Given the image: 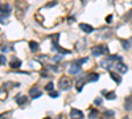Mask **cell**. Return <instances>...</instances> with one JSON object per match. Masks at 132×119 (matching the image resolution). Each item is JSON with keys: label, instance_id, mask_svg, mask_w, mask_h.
<instances>
[{"label": "cell", "instance_id": "4", "mask_svg": "<svg viewBox=\"0 0 132 119\" xmlns=\"http://www.w3.org/2000/svg\"><path fill=\"white\" fill-rule=\"evenodd\" d=\"M70 118H71V119H83V113H82L81 110L71 109V111H70Z\"/></svg>", "mask_w": 132, "mask_h": 119}, {"label": "cell", "instance_id": "16", "mask_svg": "<svg viewBox=\"0 0 132 119\" xmlns=\"http://www.w3.org/2000/svg\"><path fill=\"white\" fill-rule=\"evenodd\" d=\"M98 78H99L98 73H90V75H89V81H91V82H96Z\"/></svg>", "mask_w": 132, "mask_h": 119}, {"label": "cell", "instance_id": "1", "mask_svg": "<svg viewBox=\"0 0 132 119\" xmlns=\"http://www.w3.org/2000/svg\"><path fill=\"white\" fill-rule=\"evenodd\" d=\"M16 15H17V19L19 20H21L24 17V13L28 11V8H29V5L25 3V2H23V0H19V2H16Z\"/></svg>", "mask_w": 132, "mask_h": 119}, {"label": "cell", "instance_id": "12", "mask_svg": "<svg viewBox=\"0 0 132 119\" xmlns=\"http://www.w3.org/2000/svg\"><path fill=\"white\" fill-rule=\"evenodd\" d=\"M81 72V66L78 64H74V65H71V68L69 69V73L70 74H78Z\"/></svg>", "mask_w": 132, "mask_h": 119}, {"label": "cell", "instance_id": "17", "mask_svg": "<svg viewBox=\"0 0 132 119\" xmlns=\"http://www.w3.org/2000/svg\"><path fill=\"white\" fill-rule=\"evenodd\" d=\"M124 107H126V110H127V111L132 110V99H131V98H127V99H126V105H124Z\"/></svg>", "mask_w": 132, "mask_h": 119}, {"label": "cell", "instance_id": "3", "mask_svg": "<svg viewBox=\"0 0 132 119\" xmlns=\"http://www.w3.org/2000/svg\"><path fill=\"white\" fill-rule=\"evenodd\" d=\"M9 12H11V5L2 4V23H4V17H8Z\"/></svg>", "mask_w": 132, "mask_h": 119}, {"label": "cell", "instance_id": "18", "mask_svg": "<svg viewBox=\"0 0 132 119\" xmlns=\"http://www.w3.org/2000/svg\"><path fill=\"white\" fill-rule=\"evenodd\" d=\"M20 66H21V61L20 60H13V62L11 64V68H12V69H17Z\"/></svg>", "mask_w": 132, "mask_h": 119}, {"label": "cell", "instance_id": "19", "mask_svg": "<svg viewBox=\"0 0 132 119\" xmlns=\"http://www.w3.org/2000/svg\"><path fill=\"white\" fill-rule=\"evenodd\" d=\"M108 60L110 61H118V62H122V57H120V56H116V54H112V56H110L108 57Z\"/></svg>", "mask_w": 132, "mask_h": 119}, {"label": "cell", "instance_id": "38", "mask_svg": "<svg viewBox=\"0 0 132 119\" xmlns=\"http://www.w3.org/2000/svg\"><path fill=\"white\" fill-rule=\"evenodd\" d=\"M124 119H128V118H124Z\"/></svg>", "mask_w": 132, "mask_h": 119}, {"label": "cell", "instance_id": "36", "mask_svg": "<svg viewBox=\"0 0 132 119\" xmlns=\"http://www.w3.org/2000/svg\"><path fill=\"white\" fill-rule=\"evenodd\" d=\"M45 119H50V118H45Z\"/></svg>", "mask_w": 132, "mask_h": 119}, {"label": "cell", "instance_id": "32", "mask_svg": "<svg viewBox=\"0 0 132 119\" xmlns=\"http://www.w3.org/2000/svg\"><path fill=\"white\" fill-rule=\"evenodd\" d=\"M53 60L56 61V62H60V61H62V56H57V57H54Z\"/></svg>", "mask_w": 132, "mask_h": 119}, {"label": "cell", "instance_id": "37", "mask_svg": "<svg viewBox=\"0 0 132 119\" xmlns=\"http://www.w3.org/2000/svg\"><path fill=\"white\" fill-rule=\"evenodd\" d=\"M58 119H61V116H60V118H58Z\"/></svg>", "mask_w": 132, "mask_h": 119}, {"label": "cell", "instance_id": "29", "mask_svg": "<svg viewBox=\"0 0 132 119\" xmlns=\"http://www.w3.org/2000/svg\"><path fill=\"white\" fill-rule=\"evenodd\" d=\"M94 103H95L96 106H99V105H102V103H103V99H102V98H95Z\"/></svg>", "mask_w": 132, "mask_h": 119}, {"label": "cell", "instance_id": "15", "mask_svg": "<svg viewBox=\"0 0 132 119\" xmlns=\"http://www.w3.org/2000/svg\"><path fill=\"white\" fill-rule=\"evenodd\" d=\"M29 48H30L32 52H37L40 49V45H38V42H36V41H30L29 42Z\"/></svg>", "mask_w": 132, "mask_h": 119}, {"label": "cell", "instance_id": "5", "mask_svg": "<svg viewBox=\"0 0 132 119\" xmlns=\"http://www.w3.org/2000/svg\"><path fill=\"white\" fill-rule=\"evenodd\" d=\"M29 94H30V97H32L33 99H37V98H40V97L42 95L41 90H38L36 86H35V88H32V89L29 90Z\"/></svg>", "mask_w": 132, "mask_h": 119}, {"label": "cell", "instance_id": "10", "mask_svg": "<svg viewBox=\"0 0 132 119\" xmlns=\"http://www.w3.org/2000/svg\"><path fill=\"white\" fill-rule=\"evenodd\" d=\"M85 83H86V80H85V78H81V80L77 81V83H75V89H77V91H82Z\"/></svg>", "mask_w": 132, "mask_h": 119}, {"label": "cell", "instance_id": "6", "mask_svg": "<svg viewBox=\"0 0 132 119\" xmlns=\"http://www.w3.org/2000/svg\"><path fill=\"white\" fill-rule=\"evenodd\" d=\"M53 49L54 50H58L61 54H70V50L69 49H63L62 46H60L57 42H53Z\"/></svg>", "mask_w": 132, "mask_h": 119}, {"label": "cell", "instance_id": "28", "mask_svg": "<svg viewBox=\"0 0 132 119\" xmlns=\"http://www.w3.org/2000/svg\"><path fill=\"white\" fill-rule=\"evenodd\" d=\"M53 86H54V85H53V82H49V83L46 85V88H45V89H46L48 91H52V90H53Z\"/></svg>", "mask_w": 132, "mask_h": 119}, {"label": "cell", "instance_id": "7", "mask_svg": "<svg viewBox=\"0 0 132 119\" xmlns=\"http://www.w3.org/2000/svg\"><path fill=\"white\" fill-rule=\"evenodd\" d=\"M79 28L85 32V33H91V32L94 30V28H93L91 25L86 24V23H81V24H79Z\"/></svg>", "mask_w": 132, "mask_h": 119}, {"label": "cell", "instance_id": "9", "mask_svg": "<svg viewBox=\"0 0 132 119\" xmlns=\"http://www.w3.org/2000/svg\"><path fill=\"white\" fill-rule=\"evenodd\" d=\"M91 54H93V56H95V57H99L101 54H103V53H102V49H101V46H99V45L93 46V48H91Z\"/></svg>", "mask_w": 132, "mask_h": 119}, {"label": "cell", "instance_id": "33", "mask_svg": "<svg viewBox=\"0 0 132 119\" xmlns=\"http://www.w3.org/2000/svg\"><path fill=\"white\" fill-rule=\"evenodd\" d=\"M106 21H107V23H110V21H112V16H107V17H106Z\"/></svg>", "mask_w": 132, "mask_h": 119}, {"label": "cell", "instance_id": "21", "mask_svg": "<svg viewBox=\"0 0 132 119\" xmlns=\"http://www.w3.org/2000/svg\"><path fill=\"white\" fill-rule=\"evenodd\" d=\"M96 116H98V111L91 109L90 113H89V118H90V119H94V118H96Z\"/></svg>", "mask_w": 132, "mask_h": 119}, {"label": "cell", "instance_id": "34", "mask_svg": "<svg viewBox=\"0 0 132 119\" xmlns=\"http://www.w3.org/2000/svg\"><path fill=\"white\" fill-rule=\"evenodd\" d=\"M7 50H8V48H7L5 45H3V46H2V52L4 53V52H7Z\"/></svg>", "mask_w": 132, "mask_h": 119}, {"label": "cell", "instance_id": "8", "mask_svg": "<svg viewBox=\"0 0 132 119\" xmlns=\"http://www.w3.org/2000/svg\"><path fill=\"white\" fill-rule=\"evenodd\" d=\"M114 116H115V113H114L112 110H106V111L101 115L102 119H114Z\"/></svg>", "mask_w": 132, "mask_h": 119}, {"label": "cell", "instance_id": "30", "mask_svg": "<svg viewBox=\"0 0 132 119\" xmlns=\"http://www.w3.org/2000/svg\"><path fill=\"white\" fill-rule=\"evenodd\" d=\"M87 61H89V58H82V60H78V61H75V64L81 65V64H85V62H87Z\"/></svg>", "mask_w": 132, "mask_h": 119}, {"label": "cell", "instance_id": "22", "mask_svg": "<svg viewBox=\"0 0 132 119\" xmlns=\"http://www.w3.org/2000/svg\"><path fill=\"white\" fill-rule=\"evenodd\" d=\"M35 19H36V20L38 21L40 24H42V23H44V17H42V16H41L40 13H36V15H35Z\"/></svg>", "mask_w": 132, "mask_h": 119}, {"label": "cell", "instance_id": "25", "mask_svg": "<svg viewBox=\"0 0 132 119\" xmlns=\"http://www.w3.org/2000/svg\"><path fill=\"white\" fill-rule=\"evenodd\" d=\"M49 95L52 97V98H57V97H58L60 94H58V91H54V90H52V91H49Z\"/></svg>", "mask_w": 132, "mask_h": 119}, {"label": "cell", "instance_id": "13", "mask_svg": "<svg viewBox=\"0 0 132 119\" xmlns=\"http://www.w3.org/2000/svg\"><path fill=\"white\" fill-rule=\"evenodd\" d=\"M110 77H111L116 83H120V82H122V77H120L118 73H115V72H111V70H110Z\"/></svg>", "mask_w": 132, "mask_h": 119}, {"label": "cell", "instance_id": "35", "mask_svg": "<svg viewBox=\"0 0 132 119\" xmlns=\"http://www.w3.org/2000/svg\"><path fill=\"white\" fill-rule=\"evenodd\" d=\"M50 69H52V70H53V72H57V70H58V69H57V68H56V66H50Z\"/></svg>", "mask_w": 132, "mask_h": 119}, {"label": "cell", "instance_id": "14", "mask_svg": "<svg viewBox=\"0 0 132 119\" xmlns=\"http://www.w3.org/2000/svg\"><path fill=\"white\" fill-rule=\"evenodd\" d=\"M116 68H118V72H119V73H122V74H124V73L128 72V68L124 64H122V62H119V64L116 65Z\"/></svg>", "mask_w": 132, "mask_h": 119}, {"label": "cell", "instance_id": "24", "mask_svg": "<svg viewBox=\"0 0 132 119\" xmlns=\"http://www.w3.org/2000/svg\"><path fill=\"white\" fill-rule=\"evenodd\" d=\"M122 45H123V48H124L126 50L129 49V42H128L127 40H122Z\"/></svg>", "mask_w": 132, "mask_h": 119}, {"label": "cell", "instance_id": "23", "mask_svg": "<svg viewBox=\"0 0 132 119\" xmlns=\"http://www.w3.org/2000/svg\"><path fill=\"white\" fill-rule=\"evenodd\" d=\"M11 86H13V88H17L19 83H16V82H7V83L4 85V88H11Z\"/></svg>", "mask_w": 132, "mask_h": 119}, {"label": "cell", "instance_id": "20", "mask_svg": "<svg viewBox=\"0 0 132 119\" xmlns=\"http://www.w3.org/2000/svg\"><path fill=\"white\" fill-rule=\"evenodd\" d=\"M106 98L110 99V101H112V99L116 98V94H115L114 91H111V93H106Z\"/></svg>", "mask_w": 132, "mask_h": 119}, {"label": "cell", "instance_id": "31", "mask_svg": "<svg viewBox=\"0 0 132 119\" xmlns=\"http://www.w3.org/2000/svg\"><path fill=\"white\" fill-rule=\"evenodd\" d=\"M0 60H2V65L4 66V65L7 64V60H5V56L4 54H2V57H0Z\"/></svg>", "mask_w": 132, "mask_h": 119}, {"label": "cell", "instance_id": "2", "mask_svg": "<svg viewBox=\"0 0 132 119\" xmlns=\"http://www.w3.org/2000/svg\"><path fill=\"white\" fill-rule=\"evenodd\" d=\"M71 86V81L69 77H66V75H62V77L60 78L58 81V88L62 89V90H68L69 88Z\"/></svg>", "mask_w": 132, "mask_h": 119}, {"label": "cell", "instance_id": "27", "mask_svg": "<svg viewBox=\"0 0 132 119\" xmlns=\"http://www.w3.org/2000/svg\"><path fill=\"white\" fill-rule=\"evenodd\" d=\"M56 4H57V2H56V0H53V2H50V3H48V4L45 5V8H50V7H54Z\"/></svg>", "mask_w": 132, "mask_h": 119}, {"label": "cell", "instance_id": "26", "mask_svg": "<svg viewBox=\"0 0 132 119\" xmlns=\"http://www.w3.org/2000/svg\"><path fill=\"white\" fill-rule=\"evenodd\" d=\"M99 46H101V49H102V53H103V54H107V53H108V48H107L106 45H99Z\"/></svg>", "mask_w": 132, "mask_h": 119}, {"label": "cell", "instance_id": "11", "mask_svg": "<svg viewBox=\"0 0 132 119\" xmlns=\"http://www.w3.org/2000/svg\"><path fill=\"white\" fill-rule=\"evenodd\" d=\"M27 101H28V98H27L25 95H17V97H16V102H17V105H19V106L25 105V103H27Z\"/></svg>", "mask_w": 132, "mask_h": 119}]
</instances>
